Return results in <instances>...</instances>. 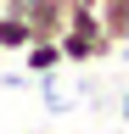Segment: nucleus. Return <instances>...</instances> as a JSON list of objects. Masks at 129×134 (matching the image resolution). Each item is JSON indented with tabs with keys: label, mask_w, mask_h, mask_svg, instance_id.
Instances as JSON below:
<instances>
[{
	"label": "nucleus",
	"mask_w": 129,
	"mask_h": 134,
	"mask_svg": "<svg viewBox=\"0 0 129 134\" xmlns=\"http://www.w3.org/2000/svg\"><path fill=\"white\" fill-rule=\"evenodd\" d=\"M28 39H34V28H28L23 6H0V56H17Z\"/></svg>",
	"instance_id": "7ed1b4c3"
},
{
	"label": "nucleus",
	"mask_w": 129,
	"mask_h": 134,
	"mask_svg": "<svg viewBox=\"0 0 129 134\" xmlns=\"http://www.w3.org/2000/svg\"><path fill=\"white\" fill-rule=\"evenodd\" d=\"M123 123H129V95H123Z\"/></svg>",
	"instance_id": "423d86ee"
},
{
	"label": "nucleus",
	"mask_w": 129,
	"mask_h": 134,
	"mask_svg": "<svg viewBox=\"0 0 129 134\" xmlns=\"http://www.w3.org/2000/svg\"><path fill=\"white\" fill-rule=\"evenodd\" d=\"M95 11H101V28L112 45H129V0H95Z\"/></svg>",
	"instance_id": "39448f33"
},
{
	"label": "nucleus",
	"mask_w": 129,
	"mask_h": 134,
	"mask_svg": "<svg viewBox=\"0 0 129 134\" xmlns=\"http://www.w3.org/2000/svg\"><path fill=\"white\" fill-rule=\"evenodd\" d=\"M56 45H62V62H101V56H112V45H95V39H84V34H73V28H62L56 34Z\"/></svg>",
	"instance_id": "20e7f679"
},
{
	"label": "nucleus",
	"mask_w": 129,
	"mask_h": 134,
	"mask_svg": "<svg viewBox=\"0 0 129 134\" xmlns=\"http://www.w3.org/2000/svg\"><path fill=\"white\" fill-rule=\"evenodd\" d=\"M23 17L34 28V39H56L68 28V0H23Z\"/></svg>",
	"instance_id": "f257e3e1"
},
{
	"label": "nucleus",
	"mask_w": 129,
	"mask_h": 134,
	"mask_svg": "<svg viewBox=\"0 0 129 134\" xmlns=\"http://www.w3.org/2000/svg\"><path fill=\"white\" fill-rule=\"evenodd\" d=\"M0 6H23V0H0Z\"/></svg>",
	"instance_id": "0eeeda50"
},
{
	"label": "nucleus",
	"mask_w": 129,
	"mask_h": 134,
	"mask_svg": "<svg viewBox=\"0 0 129 134\" xmlns=\"http://www.w3.org/2000/svg\"><path fill=\"white\" fill-rule=\"evenodd\" d=\"M17 56H23V73H28V78H45V73L62 67V45H56V39H28Z\"/></svg>",
	"instance_id": "f03ea898"
},
{
	"label": "nucleus",
	"mask_w": 129,
	"mask_h": 134,
	"mask_svg": "<svg viewBox=\"0 0 129 134\" xmlns=\"http://www.w3.org/2000/svg\"><path fill=\"white\" fill-rule=\"evenodd\" d=\"M79 6H95V0H79Z\"/></svg>",
	"instance_id": "6e6552de"
}]
</instances>
